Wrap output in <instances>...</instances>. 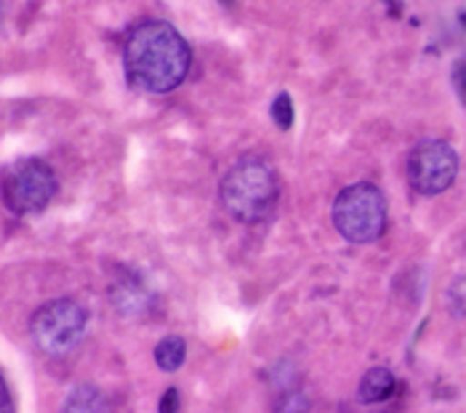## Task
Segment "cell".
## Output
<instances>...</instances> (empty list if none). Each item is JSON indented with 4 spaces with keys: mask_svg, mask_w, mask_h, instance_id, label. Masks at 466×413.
<instances>
[{
    "mask_svg": "<svg viewBox=\"0 0 466 413\" xmlns=\"http://www.w3.org/2000/svg\"><path fill=\"white\" fill-rule=\"evenodd\" d=\"M59 192L56 171L40 158L14 160L0 171V201L14 216H33L51 206Z\"/></svg>",
    "mask_w": 466,
    "mask_h": 413,
    "instance_id": "4",
    "label": "cell"
},
{
    "mask_svg": "<svg viewBox=\"0 0 466 413\" xmlns=\"http://www.w3.org/2000/svg\"><path fill=\"white\" fill-rule=\"evenodd\" d=\"M123 67L126 80L134 88L163 97L187 80L192 48L174 25L163 19H144L123 40Z\"/></svg>",
    "mask_w": 466,
    "mask_h": 413,
    "instance_id": "1",
    "label": "cell"
},
{
    "mask_svg": "<svg viewBox=\"0 0 466 413\" xmlns=\"http://www.w3.org/2000/svg\"><path fill=\"white\" fill-rule=\"evenodd\" d=\"M333 227L347 243L365 245L376 243L384 230H387V198L384 192L370 184V181H358L344 187L336 201H333Z\"/></svg>",
    "mask_w": 466,
    "mask_h": 413,
    "instance_id": "3",
    "label": "cell"
},
{
    "mask_svg": "<svg viewBox=\"0 0 466 413\" xmlns=\"http://www.w3.org/2000/svg\"><path fill=\"white\" fill-rule=\"evenodd\" d=\"M459 176V152L442 141V139H427L416 144L408 155V184L424 195H442L453 187Z\"/></svg>",
    "mask_w": 466,
    "mask_h": 413,
    "instance_id": "6",
    "label": "cell"
},
{
    "mask_svg": "<svg viewBox=\"0 0 466 413\" xmlns=\"http://www.w3.org/2000/svg\"><path fill=\"white\" fill-rule=\"evenodd\" d=\"M309 398L304 392H286L280 400H278V408L275 413H309Z\"/></svg>",
    "mask_w": 466,
    "mask_h": 413,
    "instance_id": "13",
    "label": "cell"
},
{
    "mask_svg": "<svg viewBox=\"0 0 466 413\" xmlns=\"http://www.w3.org/2000/svg\"><path fill=\"white\" fill-rule=\"evenodd\" d=\"M395 387H397L395 374H392L390 368H384V366H376V368L365 371V377L360 379V387H358L360 403H368V406H373V403H384V400H390V398L395 395Z\"/></svg>",
    "mask_w": 466,
    "mask_h": 413,
    "instance_id": "7",
    "label": "cell"
},
{
    "mask_svg": "<svg viewBox=\"0 0 466 413\" xmlns=\"http://www.w3.org/2000/svg\"><path fill=\"white\" fill-rule=\"evenodd\" d=\"M62 413H109L107 398L94 384H77L67 395Z\"/></svg>",
    "mask_w": 466,
    "mask_h": 413,
    "instance_id": "8",
    "label": "cell"
},
{
    "mask_svg": "<svg viewBox=\"0 0 466 413\" xmlns=\"http://www.w3.org/2000/svg\"><path fill=\"white\" fill-rule=\"evenodd\" d=\"M218 198L235 222L261 224L278 211L280 203L278 173L264 158L246 155L221 176Z\"/></svg>",
    "mask_w": 466,
    "mask_h": 413,
    "instance_id": "2",
    "label": "cell"
},
{
    "mask_svg": "<svg viewBox=\"0 0 466 413\" xmlns=\"http://www.w3.org/2000/svg\"><path fill=\"white\" fill-rule=\"evenodd\" d=\"M445 299H448V310L453 317H466V275L451 280Z\"/></svg>",
    "mask_w": 466,
    "mask_h": 413,
    "instance_id": "12",
    "label": "cell"
},
{
    "mask_svg": "<svg viewBox=\"0 0 466 413\" xmlns=\"http://www.w3.org/2000/svg\"><path fill=\"white\" fill-rule=\"evenodd\" d=\"M88 328V310L75 299H54L37 307L30 317V336L40 352L62 357L83 342Z\"/></svg>",
    "mask_w": 466,
    "mask_h": 413,
    "instance_id": "5",
    "label": "cell"
},
{
    "mask_svg": "<svg viewBox=\"0 0 466 413\" xmlns=\"http://www.w3.org/2000/svg\"><path fill=\"white\" fill-rule=\"evenodd\" d=\"M461 22H464V27H466V11H461Z\"/></svg>",
    "mask_w": 466,
    "mask_h": 413,
    "instance_id": "17",
    "label": "cell"
},
{
    "mask_svg": "<svg viewBox=\"0 0 466 413\" xmlns=\"http://www.w3.org/2000/svg\"><path fill=\"white\" fill-rule=\"evenodd\" d=\"M0 413H16V403H14V395H11V387L5 377L0 374Z\"/></svg>",
    "mask_w": 466,
    "mask_h": 413,
    "instance_id": "16",
    "label": "cell"
},
{
    "mask_svg": "<svg viewBox=\"0 0 466 413\" xmlns=\"http://www.w3.org/2000/svg\"><path fill=\"white\" fill-rule=\"evenodd\" d=\"M179 408H181L179 387H168V389L163 392L160 403H157V411H160V413H179Z\"/></svg>",
    "mask_w": 466,
    "mask_h": 413,
    "instance_id": "14",
    "label": "cell"
},
{
    "mask_svg": "<svg viewBox=\"0 0 466 413\" xmlns=\"http://www.w3.org/2000/svg\"><path fill=\"white\" fill-rule=\"evenodd\" d=\"M451 80H453V88H456V97L461 99V104L466 107V59H459L453 65V72H451Z\"/></svg>",
    "mask_w": 466,
    "mask_h": 413,
    "instance_id": "15",
    "label": "cell"
},
{
    "mask_svg": "<svg viewBox=\"0 0 466 413\" xmlns=\"http://www.w3.org/2000/svg\"><path fill=\"white\" fill-rule=\"evenodd\" d=\"M112 299H115V307L120 310V315H128V317H137L149 307V294L142 288L139 280H123L112 288Z\"/></svg>",
    "mask_w": 466,
    "mask_h": 413,
    "instance_id": "9",
    "label": "cell"
},
{
    "mask_svg": "<svg viewBox=\"0 0 466 413\" xmlns=\"http://www.w3.org/2000/svg\"><path fill=\"white\" fill-rule=\"evenodd\" d=\"M184 360H187V342L181 336H166L155 346V363L166 374L179 371L181 366H184Z\"/></svg>",
    "mask_w": 466,
    "mask_h": 413,
    "instance_id": "10",
    "label": "cell"
},
{
    "mask_svg": "<svg viewBox=\"0 0 466 413\" xmlns=\"http://www.w3.org/2000/svg\"><path fill=\"white\" fill-rule=\"evenodd\" d=\"M293 118H296V112H293V99H290L288 91H280V94L272 99V120H275V126H278L280 131H290V129H293Z\"/></svg>",
    "mask_w": 466,
    "mask_h": 413,
    "instance_id": "11",
    "label": "cell"
},
{
    "mask_svg": "<svg viewBox=\"0 0 466 413\" xmlns=\"http://www.w3.org/2000/svg\"><path fill=\"white\" fill-rule=\"evenodd\" d=\"M0 19H3V5H0Z\"/></svg>",
    "mask_w": 466,
    "mask_h": 413,
    "instance_id": "18",
    "label": "cell"
}]
</instances>
